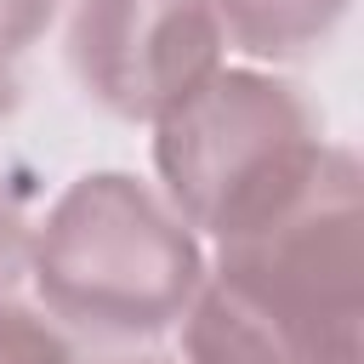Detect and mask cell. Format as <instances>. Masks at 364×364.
<instances>
[{
  "label": "cell",
  "mask_w": 364,
  "mask_h": 364,
  "mask_svg": "<svg viewBox=\"0 0 364 364\" xmlns=\"http://www.w3.org/2000/svg\"><path fill=\"white\" fill-rule=\"evenodd\" d=\"M28 279L51 324L114 341L165 336L205 284V245L131 171L74 176L28 233Z\"/></svg>",
  "instance_id": "obj_1"
},
{
  "label": "cell",
  "mask_w": 364,
  "mask_h": 364,
  "mask_svg": "<svg viewBox=\"0 0 364 364\" xmlns=\"http://www.w3.org/2000/svg\"><path fill=\"white\" fill-rule=\"evenodd\" d=\"M313 108L267 68H216L171 114L154 119L159 199L193 228V239L233 245L284 216L324 171Z\"/></svg>",
  "instance_id": "obj_2"
},
{
  "label": "cell",
  "mask_w": 364,
  "mask_h": 364,
  "mask_svg": "<svg viewBox=\"0 0 364 364\" xmlns=\"http://www.w3.org/2000/svg\"><path fill=\"white\" fill-rule=\"evenodd\" d=\"M364 193L358 159L330 148L318 182L267 228L216 245L210 279L284 336L364 358Z\"/></svg>",
  "instance_id": "obj_3"
},
{
  "label": "cell",
  "mask_w": 364,
  "mask_h": 364,
  "mask_svg": "<svg viewBox=\"0 0 364 364\" xmlns=\"http://www.w3.org/2000/svg\"><path fill=\"white\" fill-rule=\"evenodd\" d=\"M222 23L210 0H74L68 68L114 119L154 125L222 68Z\"/></svg>",
  "instance_id": "obj_4"
},
{
  "label": "cell",
  "mask_w": 364,
  "mask_h": 364,
  "mask_svg": "<svg viewBox=\"0 0 364 364\" xmlns=\"http://www.w3.org/2000/svg\"><path fill=\"white\" fill-rule=\"evenodd\" d=\"M182 364H364V358H341L284 336L205 273L193 307L182 313Z\"/></svg>",
  "instance_id": "obj_5"
},
{
  "label": "cell",
  "mask_w": 364,
  "mask_h": 364,
  "mask_svg": "<svg viewBox=\"0 0 364 364\" xmlns=\"http://www.w3.org/2000/svg\"><path fill=\"white\" fill-rule=\"evenodd\" d=\"M353 0H210L222 40L239 46L256 63H284L301 51H318Z\"/></svg>",
  "instance_id": "obj_6"
},
{
  "label": "cell",
  "mask_w": 364,
  "mask_h": 364,
  "mask_svg": "<svg viewBox=\"0 0 364 364\" xmlns=\"http://www.w3.org/2000/svg\"><path fill=\"white\" fill-rule=\"evenodd\" d=\"M0 364H74V347L46 313L0 290Z\"/></svg>",
  "instance_id": "obj_7"
},
{
  "label": "cell",
  "mask_w": 364,
  "mask_h": 364,
  "mask_svg": "<svg viewBox=\"0 0 364 364\" xmlns=\"http://www.w3.org/2000/svg\"><path fill=\"white\" fill-rule=\"evenodd\" d=\"M57 0H0V114L17 102V63L51 28Z\"/></svg>",
  "instance_id": "obj_8"
},
{
  "label": "cell",
  "mask_w": 364,
  "mask_h": 364,
  "mask_svg": "<svg viewBox=\"0 0 364 364\" xmlns=\"http://www.w3.org/2000/svg\"><path fill=\"white\" fill-rule=\"evenodd\" d=\"M28 233H34V222H28V193H23L17 176L0 165V279L28 256Z\"/></svg>",
  "instance_id": "obj_9"
},
{
  "label": "cell",
  "mask_w": 364,
  "mask_h": 364,
  "mask_svg": "<svg viewBox=\"0 0 364 364\" xmlns=\"http://www.w3.org/2000/svg\"><path fill=\"white\" fill-rule=\"evenodd\" d=\"M119 364H165V358H119Z\"/></svg>",
  "instance_id": "obj_10"
}]
</instances>
